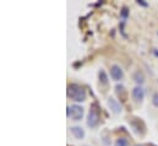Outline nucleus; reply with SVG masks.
Returning a JSON list of instances; mask_svg holds the SVG:
<instances>
[{"instance_id":"obj_1","label":"nucleus","mask_w":158,"mask_h":146,"mask_svg":"<svg viewBox=\"0 0 158 146\" xmlns=\"http://www.w3.org/2000/svg\"><path fill=\"white\" fill-rule=\"evenodd\" d=\"M68 96L75 102H83L86 101L87 95L83 87H81L80 85H76V84H71L68 87Z\"/></svg>"},{"instance_id":"obj_2","label":"nucleus","mask_w":158,"mask_h":146,"mask_svg":"<svg viewBox=\"0 0 158 146\" xmlns=\"http://www.w3.org/2000/svg\"><path fill=\"white\" fill-rule=\"evenodd\" d=\"M99 119H101L99 110H97L96 105H93L88 112V115H87V125L89 128H96L99 124Z\"/></svg>"},{"instance_id":"obj_3","label":"nucleus","mask_w":158,"mask_h":146,"mask_svg":"<svg viewBox=\"0 0 158 146\" xmlns=\"http://www.w3.org/2000/svg\"><path fill=\"white\" fill-rule=\"evenodd\" d=\"M71 118H73V120H75V122H79L82 119V117H83V107H81L79 105H73L71 107Z\"/></svg>"},{"instance_id":"obj_4","label":"nucleus","mask_w":158,"mask_h":146,"mask_svg":"<svg viewBox=\"0 0 158 146\" xmlns=\"http://www.w3.org/2000/svg\"><path fill=\"white\" fill-rule=\"evenodd\" d=\"M131 96L135 102H141L145 98V90L141 86H135L131 91Z\"/></svg>"},{"instance_id":"obj_5","label":"nucleus","mask_w":158,"mask_h":146,"mask_svg":"<svg viewBox=\"0 0 158 146\" xmlns=\"http://www.w3.org/2000/svg\"><path fill=\"white\" fill-rule=\"evenodd\" d=\"M107 103H108V107H109V110H112L114 114H119V113H121V105H120V102H118L115 98H113V97H109L108 98V101H107Z\"/></svg>"},{"instance_id":"obj_6","label":"nucleus","mask_w":158,"mask_h":146,"mask_svg":"<svg viewBox=\"0 0 158 146\" xmlns=\"http://www.w3.org/2000/svg\"><path fill=\"white\" fill-rule=\"evenodd\" d=\"M110 76H112V79L114 80V81H120L123 77H124V71L121 70V68L117 65V64H114V65H112V68H110Z\"/></svg>"},{"instance_id":"obj_7","label":"nucleus","mask_w":158,"mask_h":146,"mask_svg":"<svg viewBox=\"0 0 158 146\" xmlns=\"http://www.w3.org/2000/svg\"><path fill=\"white\" fill-rule=\"evenodd\" d=\"M70 131L74 135V138L77 139V140H82L85 138V130L81 127H71L70 128Z\"/></svg>"},{"instance_id":"obj_8","label":"nucleus","mask_w":158,"mask_h":146,"mask_svg":"<svg viewBox=\"0 0 158 146\" xmlns=\"http://www.w3.org/2000/svg\"><path fill=\"white\" fill-rule=\"evenodd\" d=\"M132 80L137 84V86H141V85L145 82V75H143L142 71L137 70V71H135L134 75H132Z\"/></svg>"},{"instance_id":"obj_9","label":"nucleus","mask_w":158,"mask_h":146,"mask_svg":"<svg viewBox=\"0 0 158 146\" xmlns=\"http://www.w3.org/2000/svg\"><path fill=\"white\" fill-rule=\"evenodd\" d=\"M99 81L102 85H108V76L104 70H99Z\"/></svg>"},{"instance_id":"obj_10","label":"nucleus","mask_w":158,"mask_h":146,"mask_svg":"<svg viewBox=\"0 0 158 146\" xmlns=\"http://www.w3.org/2000/svg\"><path fill=\"white\" fill-rule=\"evenodd\" d=\"M115 146H129V141L125 138H119L115 141Z\"/></svg>"},{"instance_id":"obj_11","label":"nucleus","mask_w":158,"mask_h":146,"mask_svg":"<svg viewBox=\"0 0 158 146\" xmlns=\"http://www.w3.org/2000/svg\"><path fill=\"white\" fill-rule=\"evenodd\" d=\"M152 105L158 108V92H156V93L152 96Z\"/></svg>"},{"instance_id":"obj_12","label":"nucleus","mask_w":158,"mask_h":146,"mask_svg":"<svg viewBox=\"0 0 158 146\" xmlns=\"http://www.w3.org/2000/svg\"><path fill=\"white\" fill-rule=\"evenodd\" d=\"M127 15H129L127 9H126V7H123V10H121V16H123V17H127Z\"/></svg>"},{"instance_id":"obj_13","label":"nucleus","mask_w":158,"mask_h":146,"mask_svg":"<svg viewBox=\"0 0 158 146\" xmlns=\"http://www.w3.org/2000/svg\"><path fill=\"white\" fill-rule=\"evenodd\" d=\"M137 4L139 5H142V6H148V4L145 2V0H137Z\"/></svg>"},{"instance_id":"obj_14","label":"nucleus","mask_w":158,"mask_h":146,"mask_svg":"<svg viewBox=\"0 0 158 146\" xmlns=\"http://www.w3.org/2000/svg\"><path fill=\"white\" fill-rule=\"evenodd\" d=\"M136 146H141V145H136Z\"/></svg>"}]
</instances>
